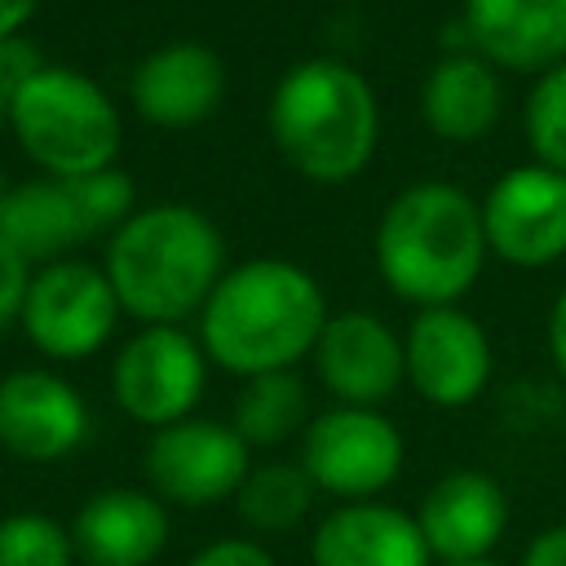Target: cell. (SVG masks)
Instances as JSON below:
<instances>
[{
	"label": "cell",
	"mask_w": 566,
	"mask_h": 566,
	"mask_svg": "<svg viewBox=\"0 0 566 566\" xmlns=\"http://www.w3.org/2000/svg\"><path fill=\"white\" fill-rule=\"evenodd\" d=\"M416 526L438 566L486 562L491 548L504 539L509 495L486 469H451L424 491Z\"/></svg>",
	"instance_id": "14"
},
{
	"label": "cell",
	"mask_w": 566,
	"mask_h": 566,
	"mask_svg": "<svg viewBox=\"0 0 566 566\" xmlns=\"http://www.w3.org/2000/svg\"><path fill=\"white\" fill-rule=\"evenodd\" d=\"M208 385V354L186 327H142L111 363L115 407L150 429L195 416Z\"/></svg>",
	"instance_id": "8"
},
{
	"label": "cell",
	"mask_w": 566,
	"mask_h": 566,
	"mask_svg": "<svg viewBox=\"0 0 566 566\" xmlns=\"http://www.w3.org/2000/svg\"><path fill=\"white\" fill-rule=\"evenodd\" d=\"M88 433V407L71 380L44 367L0 376V447L27 464L71 455Z\"/></svg>",
	"instance_id": "13"
},
{
	"label": "cell",
	"mask_w": 566,
	"mask_h": 566,
	"mask_svg": "<svg viewBox=\"0 0 566 566\" xmlns=\"http://www.w3.org/2000/svg\"><path fill=\"white\" fill-rule=\"evenodd\" d=\"M482 208L447 181L398 190L376 226V270L398 301L420 310L455 305L486 265Z\"/></svg>",
	"instance_id": "3"
},
{
	"label": "cell",
	"mask_w": 566,
	"mask_h": 566,
	"mask_svg": "<svg viewBox=\"0 0 566 566\" xmlns=\"http://www.w3.org/2000/svg\"><path fill=\"white\" fill-rule=\"evenodd\" d=\"M327 323V296L318 279L279 256H252L221 274L199 310V345L208 363L252 380L265 371H292L314 354Z\"/></svg>",
	"instance_id": "1"
},
{
	"label": "cell",
	"mask_w": 566,
	"mask_h": 566,
	"mask_svg": "<svg viewBox=\"0 0 566 566\" xmlns=\"http://www.w3.org/2000/svg\"><path fill=\"white\" fill-rule=\"evenodd\" d=\"M102 270L142 327H181L221 283L226 239L195 203H150L106 239Z\"/></svg>",
	"instance_id": "2"
},
{
	"label": "cell",
	"mask_w": 566,
	"mask_h": 566,
	"mask_svg": "<svg viewBox=\"0 0 566 566\" xmlns=\"http://www.w3.org/2000/svg\"><path fill=\"white\" fill-rule=\"evenodd\" d=\"M230 424L248 447H283L310 424L305 380L296 371H265V376L243 380Z\"/></svg>",
	"instance_id": "21"
},
{
	"label": "cell",
	"mask_w": 566,
	"mask_h": 566,
	"mask_svg": "<svg viewBox=\"0 0 566 566\" xmlns=\"http://www.w3.org/2000/svg\"><path fill=\"white\" fill-rule=\"evenodd\" d=\"M31 261H22L4 239H0V332L13 327L22 318L27 305V287H31Z\"/></svg>",
	"instance_id": "27"
},
{
	"label": "cell",
	"mask_w": 566,
	"mask_h": 566,
	"mask_svg": "<svg viewBox=\"0 0 566 566\" xmlns=\"http://www.w3.org/2000/svg\"><path fill=\"white\" fill-rule=\"evenodd\" d=\"M314 566H433V553L416 526V513H402L380 500L332 509L310 535Z\"/></svg>",
	"instance_id": "18"
},
{
	"label": "cell",
	"mask_w": 566,
	"mask_h": 566,
	"mask_svg": "<svg viewBox=\"0 0 566 566\" xmlns=\"http://www.w3.org/2000/svg\"><path fill=\"white\" fill-rule=\"evenodd\" d=\"M460 566H500V562H491V557H486V562H460Z\"/></svg>",
	"instance_id": "34"
},
{
	"label": "cell",
	"mask_w": 566,
	"mask_h": 566,
	"mask_svg": "<svg viewBox=\"0 0 566 566\" xmlns=\"http://www.w3.org/2000/svg\"><path fill=\"white\" fill-rule=\"evenodd\" d=\"M35 4H40V0H0V40L18 35V31L31 22Z\"/></svg>",
	"instance_id": "31"
},
{
	"label": "cell",
	"mask_w": 566,
	"mask_h": 566,
	"mask_svg": "<svg viewBox=\"0 0 566 566\" xmlns=\"http://www.w3.org/2000/svg\"><path fill=\"white\" fill-rule=\"evenodd\" d=\"M0 239L31 265H53L62 261L66 248L84 243V226L71 199V186L57 177H35L18 181L4 199L0 212Z\"/></svg>",
	"instance_id": "20"
},
{
	"label": "cell",
	"mask_w": 566,
	"mask_h": 566,
	"mask_svg": "<svg viewBox=\"0 0 566 566\" xmlns=\"http://www.w3.org/2000/svg\"><path fill=\"white\" fill-rule=\"evenodd\" d=\"M71 199H75V212H80V226L88 239L97 234H115L137 208V190H133V177L124 168H102V172H88V177H71Z\"/></svg>",
	"instance_id": "25"
},
{
	"label": "cell",
	"mask_w": 566,
	"mask_h": 566,
	"mask_svg": "<svg viewBox=\"0 0 566 566\" xmlns=\"http://www.w3.org/2000/svg\"><path fill=\"white\" fill-rule=\"evenodd\" d=\"M402 354L411 389L442 411L469 407L491 380V340L460 305L420 310L407 327Z\"/></svg>",
	"instance_id": "11"
},
{
	"label": "cell",
	"mask_w": 566,
	"mask_h": 566,
	"mask_svg": "<svg viewBox=\"0 0 566 566\" xmlns=\"http://www.w3.org/2000/svg\"><path fill=\"white\" fill-rule=\"evenodd\" d=\"M71 539L84 566H150L168 544V509L155 491L106 486L80 504Z\"/></svg>",
	"instance_id": "17"
},
{
	"label": "cell",
	"mask_w": 566,
	"mask_h": 566,
	"mask_svg": "<svg viewBox=\"0 0 566 566\" xmlns=\"http://www.w3.org/2000/svg\"><path fill=\"white\" fill-rule=\"evenodd\" d=\"M469 49L504 71H548L566 62V0H464Z\"/></svg>",
	"instance_id": "16"
},
{
	"label": "cell",
	"mask_w": 566,
	"mask_h": 566,
	"mask_svg": "<svg viewBox=\"0 0 566 566\" xmlns=\"http://www.w3.org/2000/svg\"><path fill=\"white\" fill-rule=\"evenodd\" d=\"M9 190H13V186L4 181V168H0V212H4V199H9Z\"/></svg>",
	"instance_id": "32"
},
{
	"label": "cell",
	"mask_w": 566,
	"mask_h": 566,
	"mask_svg": "<svg viewBox=\"0 0 566 566\" xmlns=\"http://www.w3.org/2000/svg\"><path fill=\"white\" fill-rule=\"evenodd\" d=\"M133 111L155 128H195L226 97V66L208 44L172 40L150 49L128 80Z\"/></svg>",
	"instance_id": "15"
},
{
	"label": "cell",
	"mask_w": 566,
	"mask_h": 566,
	"mask_svg": "<svg viewBox=\"0 0 566 566\" xmlns=\"http://www.w3.org/2000/svg\"><path fill=\"white\" fill-rule=\"evenodd\" d=\"M526 142L535 164L566 177V62L548 66L526 97Z\"/></svg>",
	"instance_id": "24"
},
{
	"label": "cell",
	"mask_w": 566,
	"mask_h": 566,
	"mask_svg": "<svg viewBox=\"0 0 566 566\" xmlns=\"http://www.w3.org/2000/svg\"><path fill=\"white\" fill-rule=\"evenodd\" d=\"M119 296L102 265L88 261H53L31 274L27 305H22V332L27 340L57 363H75L97 354L119 323Z\"/></svg>",
	"instance_id": "7"
},
{
	"label": "cell",
	"mask_w": 566,
	"mask_h": 566,
	"mask_svg": "<svg viewBox=\"0 0 566 566\" xmlns=\"http://www.w3.org/2000/svg\"><path fill=\"white\" fill-rule=\"evenodd\" d=\"M504 106L500 71L478 53H442L420 88V115L442 142H478L495 128Z\"/></svg>",
	"instance_id": "19"
},
{
	"label": "cell",
	"mask_w": 566,
	"mask_h": 566,
	"mask_svg": "<svg viewBox=\"0 0 566 566\" xmlns=\"http://www.w3.org/2000/svg\"><path fill=\"white\" fill-rule=\"evenodd\" d=\"M234 504L252 531H292L314 504V482L305 478L301 464L265 460V464H252Z\"/></svg>",
	"instance_id": "22"
},
{
	"label": "cell",
	"mask_w": 566,
	"mask_h": 566,
	"mask_svg": "<svg viewBox=\"0 0 566 566\" xmlns=\"http://www.w3.org/2000/svg\"><path fill=\"white\" fill-rule=\"evenodd\" d=\"M49 62L40 57V49L18 31V35H9V40H0V97L9 102L22 84H31L40 71H44Z\"/></svg>",
	"instance_id": "26"
},
{
	"label": "cell",
	"mask_w": 566,
	"mask_h": 566,
	"mask_svg": "<svg viewBox=\"0 0 566 566\" xmlns=\"http://www.w3.org/2000/svg\"><path fill=\"white\" fill-rule=\"evenodd\" d=\"M9 128L49 177L71 181L115 168L124 124L111 93L75 66H44L9 97Z\"/></svg>",
	"instance_id": "5"
},
{
	"label": "cell",
	"mask_w": 566,
	"mask_h": 566,
	"mask_svg": "<svg viewBox=\"0 0 566 566\" xmlns=\"http://www.w3.org/2000/svg\"><path fill=\"white\" fill-rule=\"evenodd\" d=\"M407 442L398 424L376 407H332L318 411L301 433V469L314 491L345 504L376 500L402 473Z\"/></svg>",
	"instance_id": "6"
},
{
	"label": "cell",
	"mask_w": 566,
	"mask_h": 566,
	"mask_svg": "<svg viewBox=\"0 0 566 566\" xmlns=\"http://www.w3.org/2000/svg\"><path fill=\"white\" fill-rule=\"evenodd\" d=\"M548 354H553L557 371L566 376V287L557 292V301L548 310Z\"/></svg>",
	"instance_id": "30"
},
{
	"label": "cell",
	"mask_w": 566,
	"mask_h": 566,
	"mask_svg": "<svg viewBox=\"0 0 566 566\" xmlns=\"http://www.w3.org/2000/svg\"><path fill=\"white\" fill-rule=\"evenodd\" d=\"M0 566H75L71 526L35 509L0 517Z\"/></svg>",
	"instance_id": "23"
},
{
	"label": "cell",
	"mask_w": 566,
	"mask_h": 566,
	"mask_svg": "<svg viewBox=\"0 0 566 566\" xmlns=\"http://www.w3.org/2000/svg\"><path fill=\"white\" fill-rule=\"evenodd\" d=\"M486 248L522 270L566 256V177L544 164H522L495 177L482 199Z\"/></svg>",
	"instance_id": "10"
},
{
	"label": "cell",
	"mask_w": 566,
	"mask_h": 566,
	"mask_svg": "<svg viewBox=\"0 0 566 566\" xmlns=\"http://www.w3.org/2000/svg\"><path fill=\"white\" fill-rule=\"evenodd\" d=\"M522 566H566V522L539 531V535L526 544Z\"/></svg>",
	"instance_id": "29"
},
{
	"label": "cell",
	"mask_w": 566,
	"mask_h": 566,
	"mask_svg": "<svg viewBox=\"0 0 566 566\" xmlns=\"http://www.w3.org/2000/svg\"><path fill=\"white\" fill-rule=\"evenodd\" d=\"M252 473V447L226 420L186 416L164 424L146 442V478L150 491L168 504L203 509L239 495L243 478Z\"/></svg>",
	"instance_id": "9"
},
{
	"label": "cell",
	"mask_w": 566,
	"mask_h": 566,
	"mask_svg": "<svg viewBox=\"0 0 566 566\" xmlns=\"http://www.w3.org/2000/svg\"><path fill=\"white\" fill-rule=\"evenodd\" d=\"M310 358H314L323 389L340 407H376L394 398V389L407 380L402 340L394 336L389 323H380L367 310L327 314Z\"/></svg>",
	"instance_id": "12"
},
{
	"label": "cell",
	"mask_w": 566,
	"mask_h": 566,
	"mask_svg": "<svg viewBox=\"0 0 566 566\" xmlns=\"http://www.w3.org/2000/svg\"><path fill=\"white\" fill-rule=\"evenodd\" d=\"M270 137L279 155L318 186L354 181L380 137V106L363 71L340 57H305L283 71L270 97Z\"/></svg>",
	"instance_id": "4"
},
{
	"label": "cell",
	"mask_w": 566,
	"mask_h": 566,
	"mask_svg": "<svg viewBox=\"0 0 566 566\" xmlns=\"http://www.w3.org/2000/svg\"><path fill=\"white\" fill-rule=\"evenodd\" d=\"M186 566H279L256 539H239V535H226V539H212L208 548H199Z\"/></svg>",
	"instance_id": "28"
},
{
	"label": "cell",
	"mask_w": 566,
	"mask_h": 566,
	"mask_svg": "<svg viewBox=\"0 0 566 566\" xmlns=\"http://www.w3.org/2000/svg\"><path fill=\"white\" fill-rule=\"evenodd\" d=\"M4 128H9V102L0 97V133H4Z\"/></svg>",
	"instance_id": "33"
}]
</instances>
